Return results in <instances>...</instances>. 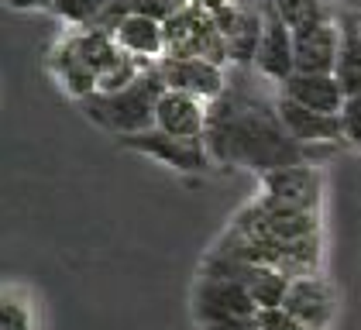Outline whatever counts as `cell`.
<instances>
[{"mask_svg": "<svg viewBox=\"0 0 361 330\" xmlns=\"http://www.w3.org/2000/svg\"><path fill=\"white\" fill-rule=\"evenodd\" d=\"M251 69L227 76V90L214 104H207V152L221 165H245L255 172H272L282 165L310 162L303 148L286 135L279 121V104L269 100L255 82Z\"/></svg>", "mask_w": 361, "mask_h": 330, "instance_id": "cell-1", "label": "cell"}, {"mask_svg": "<svg viewBox=\"0 0 361 330\" xmlns=\"http://www.w3.org/2000/svg\"><path fill=\"white\" fill-rule=\"evenodd\" d=\"M166 90L169 86L162 80L159 62H148L145 73L138 76V82H131L128 90H121V93H93L80 107L97 128H104V131H111L117 138H128L155 128V110H159V100H162Z\"/></svg>", "mask_w": 361, "mask_h": 330, "instance_id": "cell-2", "label": "cell"}, {"mask_svg": "<svg viewBox=\"0 0 361 330\" xmlns=\"http://www.w3.org/2000/svg\"><path fill=\"white\" fill-rule=\"evenodd\" d=\"M166 55L169 59H207L227 69V42L214 14L190 4L183 14L166 21Z\"/></svg>", "mask_w": 361, "mask_h": 330, "instance_id": "cell-3", "label": "cell"}, {"mask_svg": "<svg viewBox=\"0 0 361 330\" xmlns=\"http://www.w3.org/2000/svg\"><path fill=\"white\" fill-rule=\"evenodd\" d=\"M214 21H217L224 42H227V66H234V69H255L258 45H262V31H265L262 4L231 0L224 11L214 14Z\"/></svg>", "mask_w": 361, "mask_h": 330, "instance_id": "cell-4", "label": "cell"}, {"mask_svg": "<svg viewBox=\"0 0 361 330\" xmlns=\"http://www.w3.org/2000/svg\"><path fill=\"white\" fill-rule=\"evenodd\" d=\"M193 317L200 327L221 324V320H255L258 317V306H255L245 282L200 275L196 293H193Z\"/></svg>", "mask_w": 361, "mask_h": 330, "instance_id": "cell-5", "label": "cell"}, {"mask_svg": "<svg viewBox=\"0 0 361 330\" xmlns=\"http://www.w3.org/2000/svg\"><path fill=\"white\" fill-rule=\"evenodd\" d=\"M262 192L272 196L286 207H296L306 214H320L324 203V176L317 162H296V165H282L262 176Z\"/></svg>", "mask_w": 361, "mask_h": 330, "instance_id": "cell-6", "label": "cell"}, {"mask_svg": "<svg viewBox=\"0 0 361 330\" xmlns=\"http://www.w3.org/2000/svg\"><path fill=\"white\" fill-rule=\"evenodd\" d=\"M121 148L128 152H141V155H152L159 162H166L176 172H203L210 162V152H207V141H190V138H172L159 128L152 131H141V135H128L117 138Z\"/></svg>", "mask_w": 361, "mask_h": 330, "instance_id": "cell-7", "label": "cell"}, {"mask_svg": "<svg viewBox=\"0 0 361 330\" xmlns=\"http://www.w3.org/2000/svg\"><path fill=\"white\" fill-rule=\"evenodd\" d=\"M276 104H279V121H282L286 135L310 155V162H317L313 152L320 145H331V148L334 145H348L344 141V121H341V114L337 117L334 114H317V110H306L300 104H293V100H286V97H276Z\"/></svg>", "mask_w": 361, "mask_h": 330, "instance_id": "cell-8", "label": "cell"}, {"mask_svg": "<svg viewBox=\"0 0 361 330\" xmlns=\"http://www.w3.org/2000/svg\"><path fill=\"white\" fill-rule=\"evenodd\" d=\"M262 14H265V31H262V45L255 59V73L282 86L296 73V35L289 31V25L279 18L269 0H262Z\"/></svg>", "mask_w": 361, "mask_h": 330, "instance_id": "cell-9", "label": "cell"}, {"mask_svg": "<svg viewBox=\"0 0 361 330\" xmlns=\"http://www.w3.org/2000/svg\"><path fill=\"white\" fill-rule=\"evenodd\" d=\"M159 69H162V80L169 90L190 93L203 104H214L227 90V69L217 62H207V59H169L166 55V59H159Z\"/></svg>", "mask_w": 361, "mask_h": 330, "instance_id": "cell-10", "label": "cell"}, {"mask_svg": "<svg viewBox=\"0 0 361 330\" xmlns=\"http://www.w3.org/2000/svg\"><path fill=\"white\" fill-rule=\"evenodd\" d=\"M282 310L289 317H296L300 324H306L310 330H327V324L334 320V289L324 275H303L293 279L289 296L282 302Z\"/></svg>", "mask_w": 361, "mask_h": 330, "instance_id": "cell-11", "label": "cell"}, {"mask_svg": "<svg viewBox=\"0 0 361 330\" xmlns=\"http://www.w3.org/2000/svg\"><path fill=\"white\" fill-rule=\"evenodd\" d=\"M337 55H341L337 18H334L331 25L296 31V73H306V76H334Z\"/></svg>", "mask_w": 361, "mask_h": 330, "instance_id": "cell-12", "label": "cell"}, {"mask_svg": "<svg viewBox=\"0 0 361 330\" xmlns=\"http://www.w3.org/2000/svg\"><path fill=\"white\" fill-rule=\"evenodd\" d=\"M155 128L172 138L200 141L207 135V104L190 97V93L166 90L162 100H159V110H155Z\"/></svg>", "mask_w": 361, "mask_h": 330, "instance_id": "cell-13", "label": "cell"}, {"mask_svg": "<svg viewBox=\"0 0 361 330\" xmlns=\"http://www.w3.org/2000/svg\"><path fill=\"white\" fill-rule=\"evenodd\" d=\"M279 97H286L306 110H317V114H334V117L344 110V100H348L337 76H306V73H293L279 86Z\"/></svg>", "mask_w": 361, "mask_h": 330, "instance_id": "cell-14", "label": "cell"}, {"mask_svg": "<svg viewBox=\"0 0 361 330\" xmlns=\"http://www.w3.org/2000/svg\"><path fill=\"white\" fill-rule=\"evenodd\" d=\"M117 45L135 59H166V25L155 21V18H145V14H131L124 18V25L117 28Z\"/></svg>", "mask_w": 361, "mask_h": 330, "instance_id": "cell-15", "label": "cell"}, {"mask_svg": "<svg viewBox=\"0 0 361 330\" xmlns=\"http://www.w3.org/2000/svg\"><path fill=\"white\" fill-rule=\"evenodd\" d=\"M49 69L56 73V80H59V86L73 97V100H90L93 93H97V82H100V76L86 66L80 55L69 49V42L62 38L56 49H52V55H49Z\"/></svg>", "mask_w": 361, "mask_h": 330, "instance_id": "cell-16", "label": "cell"}, {"mask_svg": "<svg viewBox=\"0 0 361 330\" xmlns=\"http://www.w3.org/2000/svg\"><path fill=\"white\" fill-rule=\"evenodd\" d=\"M337 31H341V55L334 76L344 86L348 97L361 93V14H337Z\"/></svg>", "mask_w": 361, "mask_h": 330, "instance_id": "cell-17", "label": "cell"}, {"mask_svg": "<svg viewBox=\"0 0 361 330\" xmlns=\"http://www.w3.org/2000/svg\"><path fill=\"white\" fill-rule=\"evenodd\" d=\"M66 42H69V49L80 55L97 76H104L114 62L124 55V49L117 45V38L107 35V31H100V28H76V31L66 35Z\"/></svg>", "mask_w": 361, "mask_h": 330, "instance_id": "cell-18", "label": "cell"}, {"mask_svg": "<svg viewBox=\"0 0 361 330\" xmlns=\"http://www.w3.org/2000/svg\"><path fill=\"white\" fill-rule=\"evenodd\" d=\"M320 258H324V248H320V234H310V238H296V241H282L279 245V262L276 269L289 279H303V275H320Z\"/></svg>", "mask_w": 361, "mask_h": 330, "instance_id": "cell-19", "label": "cell"}, {"mask_svg": "<svg viewBox=\"0 0 361 330\" xmlns=\"http://www.w3.org/2000/svg\"><path fill=\"white\" fill-rule=\"evenodd\" d=\"M276 7V14L289 25V31H306V28H317V25H331L334 18V7L327 0H269Z\"/></svg>", "mask_w": 361, "mask_h": 330, "instance_id": "cell-20", "label": "cell"}, {"mask_svg": "<svg viewBox=\"0 0 361 330\" xmlns=\"http://www.w3.org/2000/svg\"><path fill=\"white\" fill-rule=\"evenodd\" d=\"M289 286H293L289 275H282L279 269L262 265L258 272L251 275L248 293H251V300H255V306H258V313H262V310H282V302L289 296Z\"/></svg>", "mask_w": 361, "mask_h": 330, "instance_id": "cell-21", "label": "cell"}, {"mask_svg": "<svg viewBox=\"0 0 361 330\" xmlns=\"http://www.w3.org/2000/svg\"><path fill=\"white\" fill-rule=\"evenodd\" d=\"M0 330H35V306L14 286H7L0 296Z\"/></svg>", "mask_w": 361, "mask_h": 330, "instance_id": "cell-22", "label": "cell"}, {"mask_svg": "<svg viewBox=\"0 0 361 330\" xmlns=\"http://www.w3.org/2000/svg\"><path fill=\"white\" fill-rule=\"evenodd\" d=\"M152 59H135V55H121L117 62H114L111 69L100 76L97 82V93H121V90H128L131 82H138V76L145 73V66H148Z\"/></svg>", "mask_w": 361, "mask_h": 330, "instance_id": "cell-23", "label": "cell"}, {"mask_svg": "<svg viewBox=\"0 0 361 330\" xmlns=\"http://www.w3.org/2000/svg\"><path fill=\"white\" fill-rule=\"evenodd\" d=\"M107 0H52V14L62 18L66 25H76V28H93L100 11H104Z\"/></svg>", "mask_w": 361, "mask_h": 330, "instance_id": "cell-24", "label": "cell"}, {"mask_svg": "<svg viewBox=\"0 0 361 330\" xmlns=\"http://www.w3.org/2000/svg\"><path fill=\"white\" fill-rule=\"evenodd\" d=\"M193 0H131L135 14H145V18H155V21H172L176 14H183Z\"/></svg>", "mask_w": 361, "mask_h": 330, "instance_id": "cell-25", "label": "cell"}, {"mask_svg": "<svg viewBox=\"0 0 361 330\" xmlns=\"http://www.w3.org/2000/svg\"><path fill=\"white\" fill-rule=\"evenodd\" d=\"M341 121H344V141L355 145V148H361V93H355V97L344 100Z\"/></svg>", "mask_w": 361, "mask_h": 330, "instance_id": "cell-26", "label": "cell"}, {"mask_svg": "<svg viewBox=\"0 0 361 330\" xmlns=\"http://www.w3.org/2000/svg\"><path fill=\"white\" fill-rule=\"evenodd\" d=\"M258 330H310L296 317H289L286 310H262L258 313Z\"/></svg>", "mask_w": 361, "mask_h": 330, "instance_id": "cell-27", "label": "cell"}, {"mask_svg": "<svg viewBox=\"0 0 361 330\" xmlns=\"http://www.w3.org/2000/svg\"><path fill=\"white\" fill-rule=\"evenodd\" d=\"M200 330H258V317L255 320H221V324H207Z\"/></svg>", "mask_w": 361, "mask_h": 330, "instance_id": "cell-28", "label": "cell"}, {"mask_svg": "<svg viewBox=\"0 0 361 330\" xmlns=\"http://www.w3.org/2000/svg\"><path fill=\"white\" fill-rule=\"evenodd\" d=\"M14 11H38V7H52V0H4Z\"/></svg>", "mask_w": 361, "mask_h": 330, "instance_id": "cell-29", "label": "cell"}, {"mask_svg": "<svg viewBox=\"0 0 361 330\" xmlns=\"http://www.w3.org/2000/svg\"><path fill=\"white\" fill-rule=\"evenodd\" d=\"M231 0H193V7H200V11H207V14H217V11H224Z\"/></svg>", "mask_w": 361, "mask_h": 330, "instance_id": "cell-30", "label": "cell"}]
</instances>
